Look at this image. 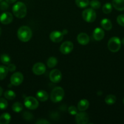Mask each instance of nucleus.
Returning a JSON list of instances; mask_svg holds the SVG:
<instances>
[{
    "instance_id": "ddd939ff",
    "label": "nucleus",
    "mask_w": 124,
    "mask_h": 124,
    "mask_svg": "<svg viewBox=\"0 0 124 124\" xmlns=\"http://www.w3.org/2000/svg\"><path fill=\"white\" fill-rule=\"evenodd\" d=\"M63 33L60 31H53L50 34V39L51 41L53 42H60L62 41L63 39Z\"/></svg>"
},
{
    "instance_id": "f3484780",
    "label": "nucleus",
    "mask_w": 124,
    "mask_h": 124,
    "mask_svg": "<svg viewBox=\"0 0 124 124\" xmlns=\"http://www.w3.org/2000/svg\"><path fill=\"white\" fill-rule=\"evenodd\" d=\"M112 5L117 10H124V0H113Z\"/></svg>"
},
{
    "instance_id": "f8f14e48",
    "label": "nucleus",
    "mask_w": 124,
    "mask_h": 124,
    "mask_svg": "<svg viewBox=\"0 0 124 124\" xmlns=\"http://www.w3.org/2000/svg\"><path fill=\"white\" fill-rule=\"evenodd\" d=\"M13 15L10 12H4L0 15V22L3 24H9L13 21Z\"/></svg>"
},
{
    "instance_id": "7c9ffc66",
    "label": "nucleus",
    "mask_w": 124,
    "mask_h": 124,
    "mask_svg": "<svg viewBox=\"0 0 124 124\" xmlns=\"http://www.w3.org/2000/svg\"><path fill=\"white\" fill-rule=\"evenodd\" d=\"M9 7V3H7L6 1H1L0 2V10H6Z\"/></svg>"
},
{
    "instance_id": "72a5a7b5",
    "label": "nucleus",
    "mask_w": 124,
    "mask_h": 124,
    "mask_svg": "<svg viewBox=\"0 0 124 124\" xmlns=\"http://www.w3.org/2000/svg\"><path fill=\"white\" fill-rule=\"evenodd\" d=\"M68 112L70 115H75L77 113V108L75 106H70L68 108Z\"/></svg>"
},
{
    "instance_id": "c756f323",
    "label": "nucleus",
    "mask_w": 124,
    "mask_h": 124,
    "mask_svg": "<svg viewBox=\"0 0 124 124\" xmlns=\"http://www.w3.org/2000/svg\"><path fill=\"white\" fill-rule=\"evenodd\" d=\"M7 106H8L7 101L4 98H0V110H5L7 108Z\"/></svg>"
},
{
    "instance_id": "4be33fe9",
    "label": "nucleus",
    "mask_w": 124,
    "mask_h": 124,
    "mask_svg": "<svg viewBox=\"0 0 124 124\" xmlns=\"http://www.w3.org/2000/svg\"><path fill=\"white\" fill-rule=\"evenodd\" d=\"M116 97L114 95V94H108L106 96L105 99V102L108 105H113L114 104V103L116 101Z\"/></svg>"
},
{
    "instance_id": "0eeeda50",
    "label": "nucleus",
    "mask_w": 124,
    "mask_h": 124,
    "mask_svg": "<svg viewBox=\"0 0 124 124\" xmlns=\"http://www.w3.org/2000/svg\"><path fill=\"white\" fill-rule=\"evenodd\" d=\"M24 76L20 72H15L11 76L10 82L13 85L18 86L23 82Z\"/></svg>"
},
{
    "instance_id": "58836bf2",
    "label": "nucleus",
    "mask_w": 124,
    "mask_h": 124,
    "mask_svg": "<svg viewBox=\"0 0 124 124\" xmlns=\"http://www.w3.org/2000/svg\"><path fill=\"white\" fill-rule=\"evenodd\" d=\"M62 33H63V35H66V34L68 33V30H64L63 31H62Z\"/></svg>"
},
{
    "instance_id": "e433bc0d",
    "label": "nucleus",
    "mask_w": 124,
    "mask_h": 124,
    "mask_svg": "<svg viewBox=\"0 0 124 124\" xmlns=\"http://www.w3.org/2000/svg\"><path fill=\"white\" fill-rule=\"evenodd\" d=\"M17 1V0H6V2H7V3H9V4L15 3V2Z\"/></svg>"
},
{
    "instance_id": "cd10ccee",
    "label": "nucleus",
    "mask_w": 124,
    "mask_h": 124,
    "mask_svg": "<svg viewBox=\"0 0 124 124\" xmlns=\"http://www.w3.org/2000/svg\"><path fill=\"white\" fill-rule=\"evenodd\" d=\"M0 60L2 64H5V65H8L10 62L11 59L8 54H2L0 57Z\"/></svg>"
},
{
    "instance_id": "9d476101",
    "label": "nucleus",
    "mask_w": 124,
    "mask_h": 124,
    "mask_svg": "<svg viewBox=\"0 0 124 124\" xmlns=\"http://www.w3.org/2000/svg\"><path fill=\"white\" fill-rule=\"evenodd\" d=\"M89 121V116L87 113L85 112H81L75 115V122L78 124H86Z\"/></svg>"
},
{
    "instance_id": "6e6552de",
    "label": "nucleus",
    "mask_w": 124,
    "mask_h": 124,
    "mask_svg": "<svg viewBox=\"0 0 124 124\" xmlns=\"http://www.w3.org/2000/svg\"><path fill=\"white\" fill-rule=\"evenodd\" d=\"M50 80L53 83H58L62 80V73L58 69H53L50 72Z\"/></svg>"
},
{
    "instance_id": "37998d69",
    "label": "nucleus",
    "mask_w": 124,
    "mask_h": 124,
    "mask_svg": "<svg viewBox=\"0 0 124 124\" xmlns=\"http://www.w3.org/2000/svg\"><path fill=\"white\" fill-rule=\"evenodd\" d=\"M2 1H3V0H0V2H1Z\"/></svg>"
},
{
    "instance_id": "2f4dec72",
    "label": "nucleus",
    "mask_w": 124,
    "mask_h": 124,
    "mask_svg": "<svg viewBox=\"0 0 124 124\" xmlns=\"http://www.w3.org/2000/svg\"><path fill=\"white\" fill-rule=\"evenodd\" d=\"M117 22L121 26L124 27V15H120L117 18Z\"/></svg>"
},
{
    "instance_id": "c85d7f7f",
    "label": "nucleus",
    "mask_w": 124,
    "mask_h": 124,
    "mask_svg": "<svg viewBox=\"0 0 124 124\" xmlns=\"http://www.w3.org/2000/svg\"><path fill=\"white\" fill-rule=\"evenodd\" d=\"M89 4L93 9H98L101 6V3L98 0H92L89 2Z\"/></svg>"
},
{
    "instance_id": "39448f33",
    "label": "nucleus",
    "mask_w": 124,
    "mask_h": 124,
    "mask_svg": "<svg viewBox=\"0 0 124 124\" xmlns=\"http://www.w3.org/2000/svg\"><path fill=\"white\" fill-rule=\"evenodd\" d=\"M96 13L93 8H86L83 12L82 17L87 23H93L96 19Z\"/></svg>"
},
{
    "instance_id": "2eb2a0df",
    "label": "nucleus",
    "mask_w": 124,
    "mask_h": 124,
    "mask_svg": "<svg viewBox=\"0 0 124 124\" xmlns=\"http://www.w3.org/2000/svg\"><path fill=\"white\" fill-rule=\"evenodd\" d=\"M93 38L96 41H100L104 38L105 32L103 29L97 27L94 29L93 31Z\"/></svg>"
},
{
    "instance_id": "bb28decb",
    "label": "nucleus",
    "mask_w": 124,
    "mask_h": 124,
    "mask_svg": "<svg viewBox=\"0 0 124 124\" xmlns=\"http://www.w3.org/2000/svg\"><path fill=\"white\" fill-rule=\"evenodd\" d=\"M4 97L8 100H13L15 98L16 94L13 91L10 90H6L4 93Z\"/></svg>"
},
{
    "instance_id": "a211bd4d",
    "label": "nucleus",
    "mask_w": 124,
    "mask_h": 124,
    "mask_svg": "<svg viewBox=\"0 0 124 124\" xmlns=\"http://www.w3.org/2000/svg\"><path fill=\"white\" fill-rule=\"evenodd\" d=\"M36 98L38 100L40 101L41 102H45L48 99V94L47 92L44 90H39L38 92H36Z\"/></svg>"
},
{
    "instance_id": "4468645a",
    "label": "nucleus",
    "mask_w": 124,
    "mask_h": 124,
    "mask_svg": "<svg viewBox=\"0 0 124 124\" xmlns=\"http://www.w3.org/2000/svg\"><path fill=\"white\" fill-rule=\"evenodd\" d=\"M77 39L78 42L80 44L83 45V46L88 44L90 40L89 36L85 33H79L77 37Z\"/></svg>"
},
{
    "instance_id": "dca6fc26",
    "label": "nucleus",
    "mask_w": 124,
    "mask_h": 124,
    "mask_svg": "<svg viewBox=\"0 0 124 124\" xmlns=\"http://www.w3.org/2000/svg\"><path fill=\"white\" fill-rule=\"evenodd\" d=\"M89 105V103L87 99H81L78 103V110L80 111H84L88 108Z\"/></svg>"
},
{
    "instance_id": "1a4fd4ad",
    "label": "nucleus",
    "mask_w": 124,
    "mask_h": 124,
    "mask_svg": "<svg viewBox=\"0 0 124 124\" xmlns=\"http://www.w3.org/2000/svg\"><path fill=\"white\" fill-rule=\"evenodd\" d=\"M74 48V44L71 41H65L63 42L60 46V52L61 53L64 54H67L70 53L72 51Z\"/></svg>"
},
{
    "instance_id": "4c0bfd02",
    "label": "nucleus",
    "mask_w": 124,
    "mask_h": 124,
    "mask_svg": "<svg viewBox=\"0 0 124 124\" xmlns=\"http://www.w3.org/2000/svg\"><path fill=\"white\" fill-rule=\"evenodd\" d=\"M2 92H3V90H2V88H1V87L0 86V97H1V95L2 94Z\"/></svg>"
},
{
    "instance_id": "7ed1b4c3",
    "label": "nucleus",
    "mask_w": 124,
    "mask_h": 124,
    "mask_svg": "<svg viewBox=\"0 0 124 124\" xmlns=\"http://www.w3.org/2000/svg\"><path fill=\"white\" fill-rule=\"evenodd\" d=\"M64 92L63 88L60 87H55L51 93V99L53 102H59L63 99Z\"/></svg>"
},
{
    "instance_id": "473e14b6",
    "label": "nucleus",
    "mask_w": 124,
    "mask_h": 124,
    "mask_svg": "<svg viewBox=\"0 0 124 124\" xmlns=\"http://www.w3.org/2000/svg\"><path fill=\"white\" fill-rule=\"evenodd\" d=\"M23 117L26 121H31L34 118V116H33V115L30 113L27 112V111H25L24 113V114H23Z\"/></svg>"
},
{
    "instance_id": "393cba45",
    "label": "nucleus",
    "mask_w": 124,
    "mask_h": 124,
    "mask_svg": "<svg viewBox=\"0 0 124 124\" xmlns=\"http://www.w3.org/2000/svg\"><path fill=\"white\" fill-rule=\"evenodd\" d=\"M113 5L109 2H106L102 7V11L105 14H109L112 12Z\"/></svg>"
},
{
    "instance_id": "a878e982",
    "label": "nucleus",
    "mask_w": 124,
    "mask_h": 124,
    "mask_svg": "<svg viewBox=\"0 0 124 124\" xmlns=\"http://www.w3.org/2000/svg\"><path fill=\"white\" fill-rule=\"evenodd\" d=\"M57 63H58V61H57V58H55V57L51 56L47 59V65L49 68H53L56 66Z\"/></svg>"
},
{
    "instance_id": "f704fd0d",
    "label": "nucleus",
    "mask_w": 124,
    "mask_h": 124,
    "mask_svg": "<svg viewBox=\"0 0 124 124\" xmlns=\"http://www.w3.org/2000/svg\"><path fill=\"white\" fill-rule=\"evenodd\" d=\"M7 69H8V70L10 72H13V71H15L16 69V65L13 64H8V67H7Z\"/></svg>"
},
{
    "instance_id": "423d86ee",
    "label": "nucleus",
    "mask_w": 124,
    "mask_h": 124,
    "mask_svg": "<svg viewBox=\"0 0 124 124\" xmlns=\"http://www.w3.org/2000/svg\"><path fill=\"white\" fill-rule=\"evenodd\" d=\"M24 104L26 107L29 110H35L39 105L37 99L32 96L27 97L24 100Z\"/></svg>"
},
{
    "instance_id": "9b49d317",
    "label": "nucleus",
    "mask_w": 124,
    "mask_h": 124,
    "mask_svg": "<svg viewBox=\"0 0 124 124\" xmlns=\"http://www.w3.org/2000/svg\"><path fill=\"white\" fill-rule=\"evenodd\" d=\"M46 68L44 64L41 62H37L34 64L32 67V71L35 75H41L46 71Z\"/></svg>"
},
{
    "instance_id": "5701e85b",
    "label": "nucleus",
    "mask_w": 124,
    "mask_h": 124,
    "mask_svg": "<svg viewBox=\"0 0 124 124\" xmlns=\"http://www.w3.org/2000/svg\"><path fill=\"white\" fill-rule=\"evenodd\" d=\"M12 109L13 111L16 113L21 112L23 109V105L19 102H16L12 105Z\"/></svg>"
},
{
    "instance_id": "f03ea898",
    "label": "nucleus",
    "mask_w": 124,
    "mask_h": 124,
    "mask_svg": "<svg viewBox=\"0 0 124 124\" xmlns=\"http://www.w3.org/2000/svg\"><path fill=\"white\" fill-rule=\"evenodd\" d=\"M13 15L18 18H24L27 14V7L25 4L22 2H17L12 7Z\"/></svg>"
},
{
    "instance_id": "ea45409f",
    "label": "nucleus",
    "mask_w": 124,
    "mask_h": 124,
    "mask_svg": "<svg viewBox=\"0 0 124 124\" xmlns=\"http://www.w3.org/2000/svg\"><path fill=\"white\" fill-rule=\"evenodd\" d=\"M121 42H122V44H124V38H123V39H122V40Z\"/></svg>"
},
{
    "instance_id": "f257e3e1",
    "label": "nucleus",
    "mask_w": 124,
    "mask_h": 124,
    "mask_svg": "<svg viewBox=\"0 0 124 124\" xmlns=\"http://www.w3.org/2000/svg\"><path fill=\"white\" fill-rule=\"evenodd\" d=\"M17 36L18 39L22 42H27L32 36V31L30 27L26 25H23L18 30Z\"/></svg>"
},
{
    "instance_id": "6ab92c4d",
    "label": "nucleus",
    "mask_w": 124,
    "mask_h": 124,
    "mask_svg": "<svg viewBox=\"0 0 124 124\" xmlns=\"http://www.w3.org/2000/svg\"><path fill=\"white\" fill-rule=\"evenodd\" d=\"M11 121V116L8 113H4L0 116V124H8Z\"/></svg>"
},
{
    "instance_id": "a19ab883",
    "label": "nucleus",
    "mask_w": 124,
    "mask_h": 124,
    "mask_svg": "<svg viewBox=\"0 0 124 124\" xmlns=\"http://www.w3.org/2000/svg\"><path fill=\"white\" fill-rule=\"evenodd\" d=\"M1 32H2V30H1V27H0V36H1Z\"/></svg>"
},
{
    "instance_id": "c9c22d12",
    "label": "nucleus",
    "mask_w": 124,
    "mask_h": 124,
    "mask_svg": "<svg viewBox=\"0 0 124 124\" xmlns=\"http://www.w3.org/2000/svg\"><path fill=\"white\" fill-rule=\"evenodd\" d=\"M36 124H50V122L49 121H46V119H39L38 121H37L36 122Z\"/></svg>"
},
{
    "instance_id": "20e7f679",
    "label": "nucleus",
    "mask_w": 124,
    "mask_h": 124,
    "mask_svg": "<svg viewBox=\"0 0 124 124\" xmlns=\"http://www.w3.org/2000/svg\"><path fill=\"white\" fill-rule=\"evenodd\" d=\"M121 41L120 39L116 36L111 38L108 42V49L113 53L117 52L121 47Z\"/></svg>"
},
{
    "instance_id": "aec40b11",
    "label": "nucleus",
    "mask_w": 124,
    "mask_h": 124,
    "mask_svg": "<svg viewBox=\"0 0 124 124\" xmlns=\"http://www.w3.org/2000/svg\"><path fill=\"white\" fill-rule=\"evenodd\" d=\"M100 24L102 27L106 30H110L113 27L111 21L109 19H106V18L101 21Z\"/></svg>"
},
{
    "instance_id": "412c9836",
    "label": "nucleus",
    "mask_w": 124,
    "mask_h": 124,
    "mask_svg": "<svg viewBox=\"0 0 124 124\" xmlns=\"http://www.w3.org/2000/svg\"><path fill=\"white\" fill-rule=\"evenodd\" d=\"M9 70L7 67L4 65H0V80H3L7 76Z\"/></svg>"
},
{
    "instance_id": "79ce46f5",
    "label": "nucleus",
    "mask_w": 124,
    "mask_h": 124,
    "mask_svg": "<svg viewBox=\"0 0 124 124\" xmlns=\"http://www.w3.org/2000/svg\"><path fill=\"white\" fill-rule=\"evenodd\" d=\"M123 102H124V100H123Z\"/></svg>"
},
{
    "instance_id": "b1692460",
    "label": "nucleus",
    "mask_w": 124,
    "mask_h": 124,
    "mask_svg": "<svg viewBox=\"0 0 124 124\" xmlns=\"http://www.w3.org/2000/svg\"><path fill=\"white\" fill-rule=\"evenodd\" d=\"M75 4L79 8H85L89 4V0H75Z\"/></svg>"
}]
</instances>
